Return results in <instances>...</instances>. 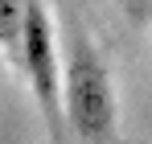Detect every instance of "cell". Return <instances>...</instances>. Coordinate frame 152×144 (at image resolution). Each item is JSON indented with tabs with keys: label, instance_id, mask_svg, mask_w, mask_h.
Segmentation results:
<instances>
[{
	"label": "cell",
	"instance_id": "2",
	"mask_svg": "<svg viewBox=\"0 0 152 144\" xmlns=\"http://www.w3.org/2000/svg\"><path fill=\"white\" fill-rule=\"evenodd\" d=\"M17 58H21L29 91H33V103H37L41 120H45L50 144H62V128H66L62 74H66V66L58 58V25H53L50 8L41 0H29V8H25V29H21Z\"/></svg>",
	"mask_w": 152,
	"mask_h": 144
},
{
	"label": "cell",
	"instance_id": "4",
	"mask_svg": "<svg viewBox=\"0 0 152 144\" xmlns=\"http://www.w3.org/2000/svg\"><path fill=\"white\" fill-rule=\"evenodd\" d=\"M115 4H119V12H124L127 21H136V25L152 21V0H115Z\"/></svg>",
	"mask_w": 152,
	"mask_h": 144
},
{
	"label": "cell",
	"instance_id": "3",
	"mask_svg": "<svg viewBox=\"0 0 152 144\" xmlns=\"http://www.w3.org/2000/svg\"><path fill=\"white\" fill-rule=\"evenodd\" d=\"M25 8L29 0H0V49H8V54H17V46H21Z\"/></svg>",
	"mask_w": 152,
	"mask_h": 144
},
{
	"label": "cell",
	"instance_id": "1",
	"mask_svg": "<svg viewBox=\"0 0 152 144\" xmlns=\"http://www.w3.org/2000/svg\"><path fill=\"white\" fill-rule=\"evenodd\" d=\"M62 103H66V128L78 144H115V82L99 58V49L86 37H70L66 49V74H62Z\"/></svg>",
	"mask_w": 152,
	"mask_h": 144
}]
</instances>
